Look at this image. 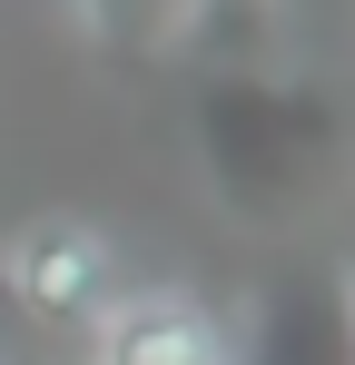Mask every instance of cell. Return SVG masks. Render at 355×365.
Returning a JSON list of instances; mask_svg holds the SVG:
<instances>
[{"instance_id":"obj_1","label":"cell","mask_w":355,"mask_h":365,"mask_svg":"<svg viewBox=\"0 0 355 365\" xmlns=\"http://www.w3.org/2000/svg\"><path fill=\"white\" fill-rule=\"evenodd\" d=\"M0 287H10V306L30 326H89L118 297V247L79 207H40L20 237L0 247Z\"/></svg>"},{"instance_id":"obj_2","label":"cell","mask_w":355,"mask_h":365,"mask_svg":"<svg viewBox=\"0 0 355 365\" xmlns=\"http://www.w3.org/2000/svg\"><path fill=\"white\" fill-rule=\"evenodd\" d=\"M89 365H237V346L187 287H118L89 316Z\"/></svg>"},{"instance_id":"obj_3","label":"cell","mask_w":355,"mask_h":365,"mask_svg":"<svg viewBox=\"0 0 355 365\" xmlns=\"http://www.w3.org/2000/svg\"><path fill=\"white\" fill-rule=\"evenodd\" d=\"M0 365H30V316L10 306V287H0Z\"/></svg>"}]
</instances>
